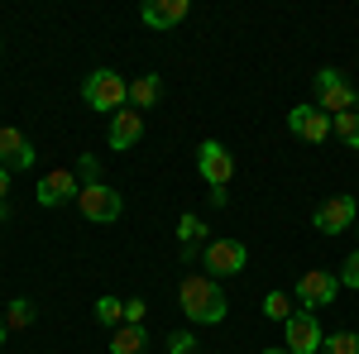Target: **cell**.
Listing matches in <instances>:
<instances>
[{"instance_id":"cell-26","label":"cell","mask_w":359,"mask_h":354,"mask_svg":"<svg viewBox=\"0 0 359 354\" xmlns=\"http://www.w3.org/2000/svg\"><path fill=\"white\" fill-rule=\"evenodd\" d=\"M77 168H82V177H86V182H96V177H101V163H96L91 154H82V163H77Z\"/></svg>"},{"instance_id":"cell-11","label":"cell","mask_w":359,"mask_h":354,"mask_svg":"<svg viewBox=\"0 0 359 354\" xmlns=\"http://www.w3.org/2000/svg\"><path fill=\"white\" fill-rule=\"evenodd\" d=\"M34 196H39V206H67V201H77V196H82V187H77V177H72L67 168H53V172L39 182Z\"/></svg>"},{"instance_id":"cell-28","label":"cell","mask_w":359,"mask_h":354,"mask_svg":"<svg viewBox=\"0 0 359 354\" xmlns=\"http://www.w3.org/2000/svg\"><path fill=\"white\" fill-rule=\"evenodd\" d=\"M0 345H5V316H0Z\"/></svg>"},{"instance_id":"cell-16","label":"cell","mask_w":359,"mask_h":354,"mask_svg":"<svg viewBox=\"0 0 359 354\" xmlns=\"http://www.w3.org/2000/svg\"><path fill=\"white\" fill-rule=\"evenodd\" d=\"M149 350V330L144 326H120L111 335V354H144Z\"/></svg>"},{"instance_id":"cell-27","label":"cell","mask_w":359,"mask_h":354,"mask_svg":"<svg viewBox=\"0 0 359 354\" xmlns=\"http://www.w3.org/2000/svg\"><path fill=\"white\" fill-rule=\"evenodd\" d=\"M5 191H10V172L0 168V201H5Z\"/></svg>"},{"instance_id":"cell-5","label":"cell","mask_w":359,"mask_h":354,"mask_svg":"<svg viewBox=\"0 0 359 354\" xmlns=\"http://www.w3.org/2000/svg\"><path fill=\"white\" fill-rule=\"evenodd\" d=\"M201 259H206V273H211V278H230V273H245L249 249H245V240L221 235V240H211V245L201 249Z\"/></svg>"},{"instance_id":"cell-18","label":"cell","mask_w":359,"mask_h":354,"mask_svg":"<svg viewBox=\"0 0 359 354\" xmlns=\"http://www.w3.org/2000/svg\"><path fill=\"white\" fill-rule=\"evenodd\" d=\"M34 316H39L34 301L15 297V301H10V311H5V330H29V326H34Z\"/></svg>"},{"instance_id":"cell-4","label":"cell","mask_w":359,"mask_h":354,"mask_svg":"<svg viewBox=\"0 0 359 354\" xmlns=\"http://www.w3.org/2000/svg\"><path fill=\"white\" fill-rule=\"evenodd\" d=\"M77 211H82L86 220H101V225H111V220H120L125 201H120V191H115V187H106V182H82Z\"/></svg>"},{"instance_id":"cell-20","label":"cell","mask_w":359,"mask_h":354,"mask_svg":"<svg viewBox=\"0 0 359 354\" xmlns=\"http://www.w3.org/2000/svg\"><path fill=\"white\" fill-rule=\"evenodd\" d=\"M96 321H101V326H125V301L120 297H101L96 301Z\"/></svg>"},{"instance_id":"cell-25","label":"cell","mask_w":359,"mask_h":354,"mask_svg":"<svg viewBox=\"0 0 359 354\" xmlns=\"http://www.w3.org/2000/svg\"><path fill=\"white\" fill-rule=\"evenodd\" d=\"M125 326H144V301H139V297L125 301Z\"/></svg>"},{"instance_id":"cell-1","label":"cell","mask_w":359,"mask_h":354,"mask_svg":"<svg viewBox=\"0 0 359 354\" xmlns=\"http://www.w3.org/2000/svg\"><path fill=\"white\" fill-rule=\"evenodd\" d=\"M177 306L187 311L192 326H221L225 311H230L221 282H216L211 273H187V278L177 282Z\"/></svg>"},{"instance_id":"cell-8","label":"cell","mask_w":359,"mask_h":354,"mask_svg":"<svg viewBox=\"0 0 359 354\" xmlns=\"http://www.w3.org/2000/svg\"><path fill=\"white\" fill-rule=\"evenodd\" d=\"M359 216V206H355V196H331V201H321L316 211H311V225L321 230V235H340V230H350Z\"/></svg>"},{"instance_id":"cell-19","label":"cell","mask_w":359,"mask_h":354,"mask_svg":"<svg viewBox=\"0 0 359 354\" xmlns=\"http://www.w3.org/2000/svg\"><path fill=\"white\" fill-rule=\"evenodd\" d=\"M321 354H359V335L355 330H335L321 340Z\"/></svg>"},{"instance_id":"cell-15","label":"cell","mask_w":359,"mask_h":354,"mask_svg":"<svg viewBox=\"0 0 359 354\" xmlns=\"http://www.w3.org/2000/svg\"><path fill=\"white\" fill-rule=\"evenodd\" d=\"M158 91H163V77H158V72H144V77L130 82V106L135 110H154L158 106Z\"/></svg>"},{"instance_id":"cell-24","label":"cell","mask_w":359,"mask_h":354,"mask_svg":"<svg viewBox=\"0 0 359 354\" xmlns=\"http://www.w3.org/2000/svg\"><path fill=\"white\" fill-rule=\"evenodd\" d=\"M340 282H345V287H355V292H359V249L350 254V259H345V268H340Z\"/></svg>"},{"instance_id":"cell-7","label":"cell","mask_w":359,"mask_h":354,"mask_svg":"<svg viewBox=\"0 0 359 354\" xmlns=\"http://www.w3.org/2000/svg\"><path fill=\"white\" fill-rule=\"evenodd\" d=\"M196 172H201L216 191H225V182L235 177V158H230V149L216 144V139H206V144L196 149Z\"/></svg>"},{"instance_id":"cell-22","label":"cell","mask_w":359,"mask_h":354,"mask_svg":"<svg viewBox=\"0 0 359 354\" xmlns=\"http://www.w3.org/2000/svg\"><path fill=\"white\" fill-rule=\"evenodd\" d=\"M177 235H182L187 245H196V240L206 235V225H201V216H196V211H182V220H177Z\"/></svg>"},{"instance_id":"cell-29","label":"cell","mask_w":359,"mask_h":354,"mask_svg":"<svg viewBox=\"0 0 359 354\" xmlns=\"http://www.w3.org/2000/svg\"><path fill=\"white\" fill-rule=\"evenodd\" d=\"M264 354H292V350H264Z\"/></svg>"},{"instance_id":"cell-14","label":"cell","mask_w":359,"mask_h":354,"mask_svg":"<svg viewBox=\"0 0 359 354\" xmlns=\"http://www.w3.org/2000/svg\"><path fill=\"white\" fill-rule=\"evenodd\" d=\"M187 20V0H149L144 5V25L149 29H172Z\"/></svg>"},{"instance_id":"cell-10","label":"cell","mask_w":359,"mask_h":354,"mask_svg":"<svg viewBox=\"0 0 359 354\" xmlns=\"http://www.w3.org/2000/svg\"><path fill=\"white\" fill-rule=\"evenodd\" d=\"M287 130L297 139H306V144H326L331 139V115L321 106H292L287 110Z\"/></svg>"},{"instance_id":"cell-21","label":"cell","mask_w":359,"mask_h":354,"mask_svg":"<svg viewBox=\"0 0 359 354\" xmlns=\"http://www.w3.org/2000/svg\"><path fill=\"white\" fill-rule=\"evenodd\" d=\"M292 311H297V306H292L287 292H269V297H264V316H269V321H287Z\"/></svg>"},{"instance_id":"cell-13","label":"cell","mask_w":359,"mask_h":354,"mask_svg":"<svg viewBox=\"0 0 359 354\" xmlns=\"http://www.w3.org/2000/svg\"><path fill=\"white\" fill-rule=\"evenodd\" d=\"M0 168H5V172H10V168H15V172L34 168V144H29L20 130H10V125L0 130Z\"/></svg>"},{"instance_id":"cell-2","label":"cell","mask_w":359,"mask_h":354,"mask_svg":"<svg viewBox=\"0 0 359 354\" xmlns=\"http://www.w3.org/2000/svg\"><path fill=\"white\" fill-rule=\"evenodd\" d=\"M82 101L91 110H125L130 106V82L120 77V72H111V67H96L91 77L82 82Z\"/></svg>"},{"instance_id":"cell-12","label":"cell","mask_w":359,"mask_h":354,"mask_svg":"<svg viewBox=\"0 0 359 354\" xmlns=\"http://www.w3.org/2000/svg\"><path fill=\"white\" fill-rule=\"evenodd\" d=\"M106 139H111V149H135L139 139H144V115H139L135 106L115 110V115H111V130H106Z\"/></svg>"},{"instance_id":"cell-17","label":"cell","mask_w":359,"mask_h":354,"mask_svg":"<svg viewBox=\"0 0 359 354\" xmlns=\"http://www.w3.org/2000/svg\"><path fill=\"white\" fill-rule=\"evenodd\" d=\"M331 135L345 144V149H359V110H345V115H331Z\"/></svg>"},{"instance_id":"cell-6","label":"cell","mask_w":359,"mask_h":354,"mask_svg":"<svg viewBox=\"0 0 359 354\" xmlns=\"http://www.w3.org/2000/svg\"><path fill=\"white\" fill-rule=\"evenodd\" d=\"M283 330H287V350L292 354H321V321H316V311H306V306H297L287 321H283Z\"/></svg>"},{"instance_id":"cell-9","label":"cell","mask_w":359,"mask_h":354,"mask_svg":"<svg viewBox=\"0 0 359 354\" xmlns=\"http://www.w3.org/2000/svg\"><path fill=\"white\" fill-rule=\"evenodd\" d=\"M335 292H340V278L326 273V268H306L302 278H297V301H302L306 311H311V306H331Z\"/></svg>"},{"instance_id":"cell-3","label":"cell","mask_w":359,"mask_h":354,"mask_svg":"<svg viewBox=\"0 0 359 354\" xmlns=\"http://www.w3.org/2000/svg\"><path fill=\"white\" fill-rule=\"evenodd\" d=\"M311 86H316V106L326 110V115L359 110V91L350 86V77H345V72H335V67H321V72L311 77Z\"/></svg>"},{"instance_id":"cell-23","label":"cell","mask_w":359,"mask_h":354,"mask_svg":"<svg viewBox=\"0 0 359 354\" xmlns=\"http://www.w3.org/2000/svg\"><path fill=\"white\" fill-rule=\"evenodd\" d=\"M168 354H196V335L192 330H172L168 335Z\"/></svg>"}]
</instances>
